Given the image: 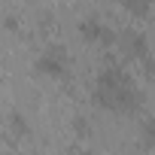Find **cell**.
<instances>
[{
  "label": "cell",
  "mask_w": 155,
  "mask_h": 155,
  "mask_svg": "<svg viewBox=\"0 0 155 155\" xmlns=\"http://www.w3.org/2000/svg\"><path fill=\"white\" fill-rule=\"evenodd\" d=\"M91 97L97 107H104L110 113H134L143 104V94L134 82V76L119 64H104L97 70Z\"/></svg>",
  "instance_id": "cell-1"
},
{
  "label": "cell",
  "mask_w": 155,
  "mask_h": 155,
  "mask_svg": "<svg viewBox=\"0 0 155 155\" xmlns=\"http://www.w3.org/2000/svg\"><path fill=\"white\" fill-rule=\"evenodd\" d=\"M34 70L40 76H49V79H61L70 70V55L64 52V46H46L34 58Z\"/></svg>",
  "instance_id": "cell-2"
},
{
  "label": "cell",
  "mask_w": 155,
  "mask_h": 155,
  "mask_svg": "<svg viewBox=\"0 0 155 155\" xmlns=\"http://www.w3.org/2000/svg\"><path fill=\"white\" fill-rule=\"evenodd\" d=\"M79 34H82V40H88V43H94V46H116V28L113 25H107L104 18H97V15H85V18H79Z\"/></svg>",
  "instance_id": "cell-3"
},
{
  "label": "cell",
  "mask_w": 155,
  "mask_h": 155,
  "mask_svg": "<svg viewBox=\"0 0 155 155\" xmlns=\"http://www.w3.org/2000/svg\"><path fill=\"white\" fill-rule=\"evenodd\" d=\"M116 43L125 49V55H131V58H137V61H149V58H152V55H149V37H146L140 28H125V31H119Z\"/></svg>",
  "instance_id": "cell-4"
},
{
  "label": "cell",
  "mask_w": 155,
  "mask_h": 155,
  "mask_svg": "<svg viewBox=\"0 0 155 155\" xmlns=\"http://www.w3.org/2000/svg\"><path fill=\"white\" fill-rule=\"evenodd\" d=\"M9 122H12V131H15V134H21V137H28V134H31V125H28V119H25V116H18V113H15Z\"/></svg>",
  "instance_id": "cell-5"
},
{
  "label": "cell",
  "mask_w": 155,
  "mask_h": 155,
  "mask_svg": "<svg viewBox=\"0 0 155 155\" xmlns=\"http://www.w3.org/2000/svg\"><path fill=\"white\" fill-rule=\"evenodd\" d=\"M143 140H146V143H149V146L155 149V116L143 122Z\"/></svg>",
  "instance_id": "cell-6"
},
{
  "label": "cell",
  "mask_w": 155,
  "mask_h": 155,
  "mask_svg": "<svg viewBox=\"0 0 155 155\" xmlns=\"http://www.w3.org/2000/svg\"><path fill=\"white\" fill-rule=\"evenodd\" d=\"M125 9L134 12V15H146L149 12V3H125Z\"/></svg>",
  "instance_id": "cell-7"
},
{
  "label": "cell",
  "mask_w": 155,
  "mask_h": 155,
  "mask_svg": "<svg viewBox=\"0 0 155 155\" xmlns=\"http://www.w3.org/2000/svg\"><path fill=\"white\" fill-rule=\"evenodd\" d=\"M70 155H94V152H91V149H73Z\"/></svg>",
  "instance_id": "cell-8"
}]
</instances>
